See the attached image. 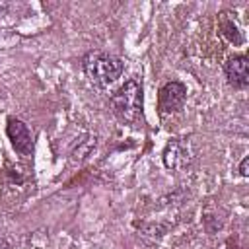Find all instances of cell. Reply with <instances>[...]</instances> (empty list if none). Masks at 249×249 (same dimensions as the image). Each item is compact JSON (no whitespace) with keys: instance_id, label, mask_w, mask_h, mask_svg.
I'll return each instance as SVG.
<instances>
[{"instance_id":"obj_1","label":"cell","mask_w":249,"mask_h":249,"mask_svg":"<svg viewBox=\"0 0 249 249\" xmlns=\"http://www.w3.org/2000/svg\"><path fill=\"white\" fill-rule=\"evenodd\" d=\"M142 86L136 80H126L113 95H111V107L119 121L136 126L142 121Z\"/></svg>"},{"instance_id":"obj_3","label":"cell","mask_w":249,"mask_h":249,"mask_svg":"<svg viewBox=\"0 0 249 249\" xmlns=\"http://www.w3.org/2000/svg\"><path fill=\"white\" fill-rule=\"evenodd\" d=\"M187 99V88L181 82H167L165 86H161L160 93H158V107L161 115H169V113H177L183 109Z\"/></svg>"},{"instance_id":"obj_2","label":"cell","mask_w":249,"mask_h":249,"mask_svg":"<svg viewBox=\"0 0 249 249\" xmlns=\"http://www.w3.org/2000/svg\"><path fill=\"white\" fill-rule=\"evenodd\" d=\"M84 70H86L88 78L91 80V84H95L97 88H105L121 78L124 64L121 58H117L113 54L93 51L84 58Z\"/></svg>"},{"instance_id":"obj_5","label":"cell","mask_w":249,"mask_h":249,"mask_svg":"<svg viewBox=\"0 0 249 249\" xmlns=\"http://www.w3.org/2000/svg\"><path fill=\"white\" fill-rule=\"evenodd\" d=\"M6 132H8V138L12 140V146L16 152H19L21 156H27L31 154L33 150V142H31V132L27 128V124L19 119H10L8 121V126H6Z\"/></svg>"},{"instance_id":"obj_8","label":"cell","mask_w":249,"mask_h":249,"mask_svg":"<svg viewBox=\"0 0 249 249\" xmlns=\"http://www.w3.org/2000/svg\"><path fill=\"white\" fill-rule=\"evenodd\" d=\"M2 14H4V8H2V6H0V16H2Z\"/></svg>"},{"instance_id":"obj_7","label":"cell","mask_w":249,"mask_h":249,"mask_svg":"<svg viewBox=\"0 0 249 249\" xmlns=\"http://www.w3.org/2000/svg\"><path fill=\"white\" fill-rule=\"evenodd\" d=\"M239 173H241L243 177L249 175V158H243V160H241V163H239Z\"/></svg>"},{"instance_id":"obj_4","label":"cell","mask_w":249,"mask_h":249,"mask_svg":"<svg viewBox=\"0 0 249 249\" xmlns=\"http://www.w3.org/2000/svg\"><path fill=\"white\" fill-rule=\"evenodd\" d=\"M224 72L233 88H247L249 84V58L245 54H235L226 60Z\"/></svg>"},{"instance_id":"obj_6","label":"cell","mask_w":249,"mask_h":249,"mask_svg":"<svg viewBox=\"0 0 249 249\" xmlns=\"http://www.w3.org/2000/svg\"><path fill=\"white\" fill-rule=\"evenodd\" d=\"M220 16H222V18H220V31H222L224 39L230 41V43H233V45H243V43H245V37H243V33L239 31V27L235 25L233 18H230L228 12H224V14H220Z\"/></svg>"}]
</instances>
